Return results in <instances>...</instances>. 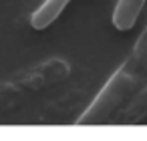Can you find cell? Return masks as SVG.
<instances>
[{
    "label": "cell",
    "instance_id": "obj_1",
    "mask_svg": "<svg viewBox=\"0 0 147 141\" xmlns=\"http://www.w3.org/2000/svg\"><path fill=\"white\" fill-rule=\"evenodd\" d=\"M143 71L133 63L129 57L107 81V85L99 91V95L93 99L89 109L79 117V125H97L111 121L135 95V89L139 85Z\"/></svg>",
    "mask_w": 147,
    "mask_h": 141
},
{
    "label": "cell",
    "instance_id": "obj_2",
    "mask_svg": "<svg viewBox=\"0 0 147 141\" xmlns=\"http://www.w3.org/2000/svg\"><path fill=\"white\" fill-rule=\"evenodd\" d=\"M145 0H119L113 12V26L117 30H129L135 26Z\"/></svg>",
    "mask_w": 147,
    "mask_h": 141
},
{
    "label": "cell",
    "instance_id": "obj_3",
    "mask_svg": "<svg viewBox=\"0 0 147 141\" xmlns=\"http://www.w3.org/2000/svg\"><path fill=\"white\" fill-rule=\"evenodd\" d=\"M71 0H45V2L34 10L32 18H30V24L34 30H45L47 26H51L59 16L61 12L67 8V4Z\"/></svg>",
    "mask_w": 147,
    "mask_h": 141
},
{
    "label": "cell",
    "instance_id": "obj_4",
    "mask_svg": "<svg viewBox=\"0 0 147 141\" xmlns=\"http://www.w3.org/2000/svg\"><path fill=\"white\" fill-rule=\"evenodd\" d=\"M147 117V87L141 89L129 103L119 111V119L123 123H139Z\"/></svg>",
    "mask_w": 147,
    "mask_h": 141
},
{
    "label": "cell",
    "instance_id": "obj_5",
    "mask_svg": "<svg viewBox=\"0 0 147 141\" xmlns=\"http://www.w3.org/2000/svg\"><path fill=\"white\" fill-rule=\"evenodd\" d=\"M131 59H133V63H135L143 73L147 71V26L143 28L141 36H139V38H137V43H135Z\"/></svg>",
    "mask_w": 147,
    "mask_h": 141
}]
</instances>
